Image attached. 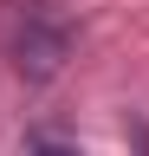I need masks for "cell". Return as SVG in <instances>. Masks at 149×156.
I'll return each mask as SVG.
<instances>
[{
    "instance_id": "obj_1",
    "label": "cell",
    "mask_w": 149,
    "mask_h": 156,
    "mask_svg": "<svg viewBox=\"0 0 149 156\" xmlns=\"http://www.w3.org/2000/svg\"><path fill=\"white\" fill-rule=\"evenodd\" d=\"M0 46L26 78H52L71 58V13L59 0H7L0 7Z\"/></svg>"
},
{
    "instance_id": "obj_2",
    "label": "cell",
    "mask_w": 149,
    "mask_h": 156,
    "mask_svg": "<svg viewBox=\"0 0 149 156\" xmlns=\"http://www.w3.org/2000/svg\"><path fill=\"white\" fill-rule=\"evenodd\" d=\"M32 156H71L65 143H52V136H32Z\"/></svg>"
}]
</instances>
